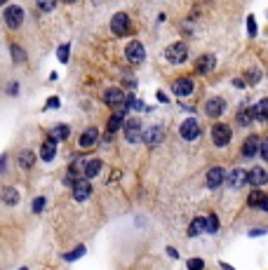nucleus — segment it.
I'll use <instances>...</instances> for the list:
<instances>
[{
  "label": "nucleus",
  "instance_id": "f257e3e1",
  "mask_svg": "<svg viewBox=\"0 0 268 270\" xmlns=\"http://www.w3.org/2000/svg\"><path fill=\"white\" fill-rule=\"evenodd\" d=\"M165 56H167L169 64H184V61L188 59V47H186L184 43H174L165 50Z\"/></svg>",
  "mask_w": 268,
  "mask_h": 270
},
{
  "label": "nucleus",
  "instance_id": "f03ea898",
  "mask_svg": "<svg viewBox=\"0 0 268 270\" xmlns=\"http://www.w3.org/2000/svg\"><path fill=\"white\" fill-rule=\"evenodd\" d=\"M111 31L118 35V38H123V35L129 33V17L125 14V12H118V14H113V19H111Z\"/></svg>",
  "mask_w": 268,
  "mask_h": 270
},
{
  "label": "nucleus",
  "instance_id": "7ed1b4c3",
  "mask_svg": "<svg viewBox=\"0 0 268 270\" xmlns=\"http://www.w3.org/2000/svg\"><path fill=\"white\" fill-rule=\"evenodd\" d=\"M5 24L10 28H19L24 24V10L19 5H12V7H5Z\"/></svg>",
  "mask_w": 268,
  "mask_h": 270
},
{
  "label": "nucleus",
  "instance_id": "20e7f679",
  "mask_svg": "<svg viewBox=\"0 0 268 270\" xmlns=\"http://www.w3.org/2000/svg\"><path fill=\"white\" fill-rule=\"evenodd\" d=\"M104 101H106L111 108H118V110H127L125 108V104H127V99H125V94L120 92V89H106V94H104Z\"/></svg>",
  "mask_w": 268,
  "mask_h": 270
},
{
  "label": "nucleus",
  "instance_id": "39448f33",
  "mask_svg": "<svg viewBox=\"0 0 268 270\" xmlns=\"http://www.w3.org/2000/svg\"><path fill=\"white\" fill-rule=\"evenodd\" d=\"M231 137H233V132H231V127L221 125V122L212 127V141H214L217 146H228Z\"/></svg>",
  "mask_w": 268,
  "mask_h": 270
},
{
  "label": "nucleus",
  "instance_id": "423d86ee",
  "mask_svg": "<svg viewBox=\"0 0 268 270\" xmlns=\"http://www.w3.org/2000/svg\"><path fill=\"white\" fill-rule=\"evenodd\" d=\"M125 56H127V61H132V64H141V61H144V45H141L139 40H132V43L125 47Z\"/></svg>",
  "mask_w": 268,
  "mask_h": 270
},
{
  "label": "nucleus",
  "instance_id": "0eeeda50",
  "mask_svg": "<svg viewBox=\"0 0 268 270\" xmlns=\"http://www.w3.org/2000/svg\"><path fill=\"white\" fill-rule=\"evenodd\" d=\"M179 134H181L186 141H193V139L200 134V125H198V120H186L184 125L179 127Z\"/></svg>",
  "mask_w": 268,
  "mask_h": 270
},
{
  "label": "nucleus",
  "instance_id": "6e6552de",
  "mask_svg": "<svg viewBox=\"0 0 268 270\" xmlns=\"http://www.w3.org/2000/svg\"><path fill=\"white\" fill-rule=\"evenodd\" d=\"M125 139L132 141V144H137V141L141 139V122L139 120H127L125 122Z\"/></svg>",
  "mask_w": 268,
  "mask_h": 270
},
{
  "label": "nucleus",
  "instance_id": "1a4fd4ad",
  "mask_svg": "<svg viewBox=\"0 0 268 270\" xmlns=\"http://www.w3.org/2000/svg\"><path fill=\"white\" fill-rule=\"evenodd\" d=\"M257 153H261V141H259V137H247V141H245V146H242V155L245 158H254Z\"/></svg>",
  "mask_w": 268,
  "mask_h": 270
},
{
  "label": "nucleus",
  "instance_id": "9d476101",
  "mask_svg": "<svg viewBox=\"0 0 268 270\" xmlns=\"http://www.w3.org/2000/svg\"><path fill=\"white\" fill-rule=\"evenodd\" d=\"M172 89L177 97H188V94H193V83H190L188 78H179V80H174Z\"/></svg>",
  "mask_w": 268,
  "mask_h": 270
},
{
  "label": "nucleus",
  "instance_id": "9b49d317",
  "mask_svg": "<svg viewBox=\"0 0 268 270\" xmlns=\"http://www.w3.org/2000/svg\"><path fill=\"white\" fill-rule=\"evenodd\" d=\"M223 181H226V171H223L221 167H214V169L207 171V186H209V188L221 186Z\"/></svg>",
  "mask_w": 268,
  "mask_h": 270
},
{
  "label": "nucleus",
  "instance_id": "f8f14e48",
  "mask_svg": "<svg viewBox=\"0 0 268 270\" xmlns=\"http://www.w3.org/2000/svg\"><path fill=\"white\" fill-rule=\"evenodd\" d=\"M162 137H165V134H162V127L156 125V127H148V129H146L144 141H146L148 146H158V144L162 141Z\"/></svg>",
  "mask_w": 268,
  "mask_h": 270
},
{
  "label": "nucleus",
  "instance_id": "ddd939ff",
  "mask_svg": "<svg viewBox=\"0 0 268 270\" xmlns=\"http://www.w3.org/2000/svg\"><path fill=\"white\" fill-rule=\"evenodd\" d=\"M89 193H92V186H89L87 181H75V183H73V198L78 200V202L87 200Z\"/></svg>",
  "mask_w": 268,
  "mask_h": 270
},
{
  "label": "nucleus",
  "instance_id": "4468645a",
  "mask_svg": "<svg viewBox=\"0 0 268 270\" xmlns=\"http://www.w3.org/2000/svg\"><path fill=\"white\" fill-rule=\"evenodd\" d=\"M214 66H217V59H214L212 54H205V56H200V59L196 61V71L198 73H212Z\"/></svg>",
  "mask_w": 268,
  "mask_h": 270
},
{
  "label": "nucleus",
  "instance_id": "2eb2a0df",
  "mask_svg": "<svg viewBox=\"0 0 268 270\" xmlns=\"http://www.w3.org/2000/svg\"><path fill=\"white\" fill-rule=\"evenodd\" d=\"M97 141H99V132H97V127H89V129H85L83 137H80V146H83V148H92Z\"/></svg>",
  "mask_w": 268,
  "mask_h": 270
},
{
  "label": "nucleus",
  "instance_id": "dca6fc26",
  "mask_svg": "<svg viewBox=\"0 0 268 270\" xmlns=\"http://www.w3.org/2000/svg\"><path fill=\"white\" fill-rule=\"evenodd\" d=\"M223 108H226V101L223 99H209L207 101V106H205V110H207V115L209 118H219L223 113Z\"/></svg>",
  "mask_w": 268,
  "mask_h": 270
},
{
  "label": "nucleus",
  "instance_id": "f3484780",
  "mask_svg": "<svg viewBox=\"0 0 268 270\" xmlns=\"http://www.w3.org/2000/svg\"><path fill=\"white\" fill-rule=\"evenodd\" d=\"M245 181H250V174H245L242 169L231 171V177H228V186L231 188H242L245 186Z\"/></svg>",
  "mask_w": 268,
  "mask_h": 270
},
{
  "label": "nucleus",
  "instance_id": "a211bd4d",
  "mask_svg": "<svg viewBox=\"0 0 268 270\" xmlns=\"http://www.w3.org/2000/svg\"><path fill=\"white\" fill-rule=\"evenodd\" d=\"M268 181V174H266V169H261V167H254V169L250 171V183L254 188H259V186H263V183Z\"/></svg>",
  "mask_w": 268,
  "mask_h": 270
},
{
  "label": "nucleus",
  "instance_id": "6ab92c4d",
  "mask_svg": "<svg viewBox=\"0 0 268 270\" xmlns=\"http://www.w3.org/2000/svg\"><path fill=\"white\" fill-rule=\"evenodd\" d=\"M54 155H56V141L54 139H47L43 144V148H40V158H43L45 162H50Z\"/></svg>",
  "mask_w": 268,
  "mask_h": 270
},
{
  "label": "nucleus",
  "instance_id": "aec40b11",
  "mask_svg": "<svg viewBox=\"0 0 268 270\" xmlns=\"http://www.w3.org/2000/svg\"><path fill=\"white\" fill-rule=\"evenodd\" d=\"M252 118H257L254 115V108H250V106H242L240 110H238V122H240V125H250L252 122Z\"/></svg>",
  "mask_w": 268,
  "mask_h": 270
},
{
  "label": "nucleus",
  "instance_id": "412c9836",
  "mask_svg": "<svg viewBox=\"0 0 268 270\" xmlns=\"http://www.w3.org/2000/svg\"><path fill=\"white\" fill-rule=\"evenodd\" d=\"M99 171H101V160H87L85 162V177L87 179L97 177Z\"/></svg>",
  "mask_w": 268,
  "mask_h": 270
},
{
  "label": "nucleus",
  "instance_id": "4be33fe9",
  "mask_svg": "<svg viewBox=\"0 0 268 270\" xmlns=\"http://www.w3.org/2000/svg\"><path fill=\"white\" fill-rule=\"evenodd\" d=\"M254 115H257V120H268V99H261L257 106H254Z\"/></svg>",
  "mask_w": 268,
  "mask_h": 270
},
{
  "label": "nucleus",
  "instance_id": "5701e85b",
  "mask_svg": "<svg viewBox=\"0 0 268 270\" xmlns=\"http://www.w3.org/2000/svg\"><path fill=\"white\" fill-rule=\"evenodd\" d=\"M202 230H207V219H196L193 223H190V228H188V235L196 237L198 233H202Z\"/></svg>",
  "mask_w": 268,
  "mask_h": 270
},
{
  "label": "nucleus",
  "instance_id": "b1692460",
  "mask_svg": "<svg viewBox=\"0 0 268 270\" xmlns=\"http://www.w3.org/2000/svg\"><path fill=\"white\" fill-rule=\"evenodd\" d=\"M33 162H35V155L31 153V150H22V153H19V165H22L24 169L33 167Z\"/></svg>",
  "mask_w": 268,
  "mask_h": 270
},
{
  "label": "nucleus",
  "instance_id": "393cba45",
  "mask_svg": "<svg viewBox=\"0 0 268 270\" xmlns=\"http://www.w3.org/2000/svg\"><path fill=\"white\" fill-rule=\"evenodd\" d=\"M3 200H5V204H17L19 202V190H14V188H5L3 190Z\"/></svg>",
  "mask_w": 268,
  "mask_h": 270
},
{
  "label": "nucleus",
  "instance_id": "a878e982",
  "mask_svg": "<svg viewBox=\"0 0 268 270\" xmlns=\"http://www.w3.org/2000/svg\"><path fill=\"white\" fill-rule=\"evenodd\" d=\"M120 125H123V110H118L116 115H111V120H108V132H118L120 129Z\"/></svg>",
  "mask_w": 268,
  "mask_h": 270
},
{
  "label": "nucleus",
  "instance_id": "bb28decb",
  "mask_svg": "<svg viewBox=\"0 0 268 270\" xmlns=\"http://www.w3.org/2000/svg\"><path fill=\"white\" fill-rule=\"evenodd\" d=\"M35 5L40 12H52L56 7V0H35Z\"/></svg>",
  "mask_w": 268,
  "mask_h": 270
},
{
  "label": "nucleus",
  "instance_id": "cd10ccee",
  "mask_svg": "<svg viewBox=\"0 0 268 270\" xmlns=\"http://www.w3.org/2000/svg\"><path fill=\"white\" fill-rule=\"evenodd\" d=\"M68 137V127L66 125H56L54 132H52V139H56V141H62V139Z\"/></svg>",
  "mask_w": 268,
  "mask_h": 270
},
{
  "label": "nucleus",
  "instance_id": "c85d7f7f",
  "mask_svg": "<svg viewBox=\"0 0 268 270\" xmlns=\"http://www.w3.org/2000/svg\"><path fill=\"white\" fill-rule=\"evenodd\" d=\"M263 198H266L263 193H259V190H252V193H250V207H261Z\"/></svg>",
  "mask_w": 268,
  "mask_h": 270
},
{
  "label": "nucleus",
  "instance_id": "c756f323",
  "mask_svg": "<svg viewBox=\"0 0 268 270\" xmlns=\"http://www.w3.org/2000/svg\"><path fill=\"white\" fill-rule=\"evenodd\" d=\"M217 228H219V221H217V216H209V219H207V230L209 233H217Z\"/></svg>",
  "mask_w": 268,
  "mask_h": 270
},
{
  "label": "nucleus",
  "instance_id": "7c9ffc66",
  "mask_svg": "<svg viewBox=\"0 0 268 270\" xmlns=\"http://www.w3.org/2000/svg\"><path fill=\"white\" fill-rule=\"evenodd\" d=\"M202 265H205V263H202L200 259H190L188 261V270H202Z\"/></svg>",
  "mask_w": 268,
  "mask_h": 270
},
{
  "label": "nucleus",
  "instance_id": "2f4dec72",
  "mask_svg": "<svg viewBox=\"0 0 268 270\" xmlns=\"http://www.w3.org/2000/svg\"><path fill=\"white\" fill-rule=\"evenodd\" d=\"M83 254H85V247H78L73 254H66V261H75L78 256H83Z\"/></svg>",
  "mask_w": 268,
  "mask_h": 270
},
{
  "label": "nucleus",
  "instance_id": "473e14b6",
  "mask_svg": "<svg viewBox=\"0 0 268 270\" xmlns=\"http://www.w3.org/2000/svg\"><path fill=\"white\" fill-rule=\"evenodd\" d=\"M59 61H64V64L68 61V45H62V47H59Z\"/></svg>",
  "mask_w": 268,
  "mask_h": 270
},
{
  "label": "nucleus",
  "instance_id": "72a5a7b5",
  "mask_svg": "<svg viewBox=\"0 0 268 270\" xmlns=\"http://www.w3.org/2000/svg\"><path fill=\"white\" fill-rule=\"evenodd\" d=\"M247 28H250V35H257V22H254V17L247 19Z\"/></svg>",
  "mask_w": 268,
  "mask_h": 270
},
{
  "label": "nucleus",
  "instance_id": "f704fd0d",
  "mask_svg": "<svg viewBox=\"0 0 268 270\" xmlns=\"http://www.w3.org/2000/svg\"><path fill=\"white\" fill-rule=\"evenodd\" d=\"M12 52H14V61H24V59H26L22 47H12Z\"/></svg>",
  "mask_w": 268,
  "mask_h": 270
},
{
  "label": "nucleus",
  "instance_id": "c9c22d12",
  "mask_svg": "<svg viewBox=\"0 0 268 270\" xmlns=\"http://www.w3.org/2000/svg\"><path fill=\"white\" fill-rule=\"evenodd\" d=\"M43 207H45V198H38L33 202V211H43Z\"/></svg>",
  "mask_w": 268,
  "mask_h": 270
},
{
  "label": "nucleus",
  "instance_id": "e433bc0d",
  "mask_svg": "<svg viewBox=\"0 0 268 270\" xmlns=\"http://www.w3.org/2000/svg\"><path fill=\"white\" fill-rule=\"evenodd\" d=\"M261 155H263V160H268V137L261 141Z\"/></svg>",
  "mask_w": 268,
  "mask_h": 270
},
{
  "label": "nucleus",
  "instance_id": "4c0bfd02",
  "mask_svg": "<svg viewBox=\"0 0 268 270\" xmlns=\"http://www.w3.org/2000/svg\"><path fill=\"white\" fill-rule=\"evenodd\" d=\"M247 80H250V83H257V80H259V73L254 71V68H252V71H250V75H247Z\"/></svg>",
  "mask_w": 268,
  "mask_h": 270
},
{
  "label": "nucleus",
  "instance_id": "58836bf2",
  "mask_svg": "<svg viewBox=\"0 0 268 270\" xmlns=\"http://www.w3.org/2000/svg\"><path fill=\"white\" fill-rule=\"evenodd\" d=\"M54 106H59V99H56V97H52V99H47V108H54Z\"/></svg>",
  "mask_w": 268,
  "mask_h": 270
},
{
  "label": "nucleus",
  "instance_id": "ea45409f",
  "mask_svg": "<svg viewBox=\"0 0 268 270\" xmlns=\"http://www.w3.org/2000/svg\"><path fill=\"white\" fill-rule=\"evenodd\" d=\"M261 209H266V211H268V195H266V198H263V202H261Z\"/></svg>",
  "mask_w": 268,
  "mask_h": 270
},
{
  "label": "nucleus",
  "instance_id": "a19ab883",
  "mask_svg": "<svg viewBox=\"0 0 268 270\" xmlns=\"http://www.w3.org/2000/svg\"><path fill=\"white\" fill-rule=\"evenodd\" d=\"M62 3H73V0H62Z\"/></svg>",
  "mask_w": 268,
  "mask_h": 270
},
{
  "label": "nucleus",
  "instance_id": "79ce46f5",
  "mask_svg": "<svg viewBox=\"0 0 268 270\" xmlns=\"http://www.w3.org/2000/svg\"><path fill=\"white\" fill-rule=\"evenodd\" d=\"M0 3H7V0H0Z\"/></svg>",
  "mask_w": 268,
  "mask_h": 270
},
{
  "label": "nucleus",
  "instance_id": "37998d69",
  "mask_svg": "<svg viewBox=\"0 0 268 270\" xmlns=\"http://www.w3.org/2000/svg\"><path fill=\"white\" fill-rule=\"evenodd\" d=\"M22 270H26V268H22Z\"/></svg>",
  "mask_w": 268,
  "mask_h": 270
}]
</instances>
